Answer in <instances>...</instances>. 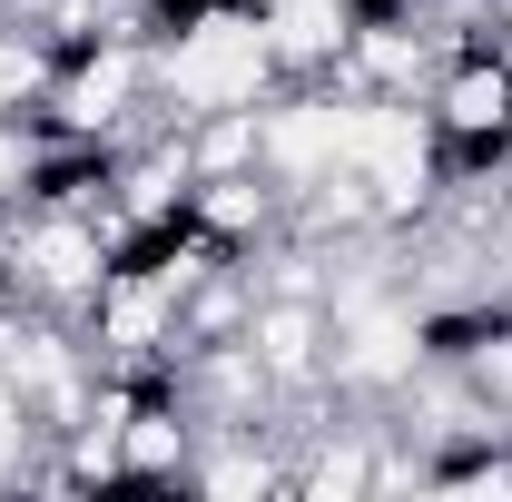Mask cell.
Returning a JSON list of instances; mask_svg holds the SVG:
<instances>
[{"label": "cell", "instance_id": "obj_8", "mask_svg": "<svg viewBox=\"0 0 512 502\" xmlns=\"http://www.w3.org/2000/svg\"><path fill=\"white\" fill-rule=\"evenodd\" d=\"M355 365H365V375H394V365H404V335H394V325H375V335H365V355H355Z\"/></svg>", "mask_w": 512, "mask_h": 502}, {"label": "cell", "instance_id": "obj_5", "mask_svg": "<svg viewBox=\"0 0 512 502\" xmlns=\"http://www.w3.org/2000/svg\"><path fill=\"white\" fill-rule=\"evenodd\" d=\"M503 109H512V99H503V79H463V89H453V119H463V128H493Z\"/></svg>", "mask_w": 512, "mask_h": 502}, {"label": "cell", "instance_id": "obj_11", "mask_svg": "<svg viewBox=\"0 0 512 502\" xmlns=\"http://www.w3.org/2000/svg\"><path fill=\"white\" fill-rule=\"evenodd\" d=\"M0 453H10V404H0Z\"/></svg>", "mask_w": 512, "mask_h": 502}, {"label": "cell", "instance_id": "obj_3", "mask_svg": "<svg viewBox=\"0 0 512 502\" xmlns=\"http://www.w3.org/2000/svg\"><path fill=\"white\" fill-rule=\"evenodd\" d=\"M325 148H355L345 109H306V119H276V158H325Z\"/></svg>", "mask_w": 512, "mask_h": 502}, {"label": "cell", "instance_id": "obj_4", "mask_svg": "<svg viewBox=\"0 0 512 502\" xmlns=\"http://www.w3.org/2000/svg\"><path fill=\"white\" fill-rule=\"evenodd\" d=\"M335 40V0H276V50H325Z\"/></svg>", "mask_w": 512, "mask_h": 502}, {"label": "cell", "instance_id": "obj_1", "mask_svg": "<svg viewBox=\"0 0 512 502\" xmlns=\"http://www.w3.org/2000/svg\"><path fill=\"white\" fill-rule=\"evenodd\" d=\"M256 69H266L256 20H207L188 50H178V89H188V99H247Z\"/></svg>", "mask_w": 512, "mask_h": 502}, {"label": "cell", "instance_id": "obj_6", "mask_svg": "<svg viewBox=\"0 0 512 502\" xmlns=\"http://www.w3.org/2000/svg\"><path fill=\"white\" fill-rule=\"evenodd\" d=\"M40 276H50V286H79V276H89V247H79V237H50V247H40Z\"/></svg>", "mask_w": 512, "mask_h": 502}, {"label": "cell", "instance_id": "obj_10", "mask_svg": "<svg viewBox=\"0 0 512 502\" xmlns=\"http://www.w3.org/2000/svg\"><path fill=\"white\" fill-rule=\"evenodd\" d=\"M10 89H30V60H20V50H0V99H10Z\"/></svg>", "mask_w": 512, "mask_h": 502}, {"label": "cell", "instance_id": "obj_9", "mask_svg": "<svg viewBox=\"0 0 512 502\" xmlns=\"http://www.w3.org/2000/svg\"><path fill=\"white\" fill-rule=\"evenodd\" d=\"M109 325H119L128 345H138V335H148V325H158V296H148V286H138V296H119V315H109Z\"/></svg>", "mask_w": 512, "mask_h": 502}, {"label": "cell", "instance_id": "obj_2", "mask_svg": "<svg viewBox=\"0 0 512 502\" xmlns=\"http://www.w3.org/2000/svg\"><path fill=\"white\" fill-rule=\"evenodd\" d=\"M355 158H375L384 197H414V178H424V138H414L404 109H365L355 119Z\"/></svg>", "mask_w": 512, "mask_h": 502}, {"label": "cell", "instance_id": "obj_7", "mask_svg": "<svg viewBox=\"0 0 512 502\" xmlns=\"http://www.w3.org/2000/svg\"><path fill=\"white\" fill-rule=\"evenodd\" d=\"M266 355L296 365V355H306V315H266Z\"/></svg>", "mask_w": 512, "mask_h": 502}]
</instances>
